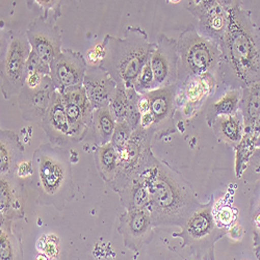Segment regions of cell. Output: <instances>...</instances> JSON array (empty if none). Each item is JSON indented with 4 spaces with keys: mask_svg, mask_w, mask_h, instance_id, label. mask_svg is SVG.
I'll return each mask as SVG.
<instances>
[{
    "mask_svg": "<svg viewBox=\"0 0 260 260\" xmlns=\"http://www.w3.org/2000/svg\"><path fill=\"white\" fill-rule=\"evenodd\" d=\"M221 48L218 76L229 90L260 81V29L241 2H230L229 21Z\"/></svg>",
    "mask_w": 260,
    "mask_h": 260,
    "instance_id": "6da1fadb",
    "label": "cell"
},
{
    "mask_svg": "<svg viewBox=\"0 0 260 260\" xmlns=\"http://www.w3.org/2000/svg\"><path fill=\"white\" fill-rule=\"evenodd\" d=\"M138 176L148 189L147 209L154 227L181 228L203 205L179 173L156 158L153 153Z\"/></svg>",
    "mask_w": 260,
    "mask_h": 260,
    "instance_id": "7a4b0ae2",
    "label": "cell"
},
{
    "mask_svg": "<svg viewBox=\"0 0 260 260\" xmlns=\"http://www.w3.org/2000/svg\"><path fill=\"white\" fill-rule=\"evenodd\" d=\"M30 187L37 202L62 211L75 197L70 153L64 147L41 145L32 155Z\"/></svg>",
    "mask_w": 260,
    "mask_h": 260,
    "instance_id": "3957f363",
    "label": "cell"
},
{
    "mask_svg": "<svg viewBox=\"0 0 260 260\" xmlns=\"http://www.w3.org/2000/svg\"><path fill=\"white\" fill-rule=\"evenodd\" d=\"M102 46L104 53L98 66L110 74L117 84L126 88H134L139 73L155 48L147 32L139 26H128L122 38L107 35Z\"/></svg>",
    "mask_w": 260,
    "mask_h": 260,
    "instance_id": "277c9868",
    "label": "cell"
},
{
    "mask_svg": "<svg viewBox=\"0 0 260 260\" xmlns=\"http://www.w3.org/2000/svg\"><path fill=\"white\" fill-rule=\"evenodd\" d=\"M177 57V83L192 76L205 74L216 76L221 60V48L218 43L204 37L194 24H190L179 36Z\"/></svg>",
    "mask_w": 260,
    "mask_h": 260,
    "instance_id": "5b68a950",
    "label": "cell"
},
{
    "mask_svg": "<svg viewBox=\"0 0 260 260\" xmlns=\"http://www.w3.org/2000/svg\"><path fill=\"white\" fill-rule=\"evenodd\" d=\"M31 46L24 32L10 30L2 36V93L5 99L20 94L25 82V74Z\"/></svg>",
    "mask_w": 260,
    "mask_h": 260,
    "instance_id": "8992f818",
    "label": "cell"
},
{
    "mask_svg": "<svg viewBox=\"0 0 260 260\" xmlns=\"http://www.w3.org/2000/svg\"><path fill=\"white\" fill-rule=\"evenodd\" d=\"M211 209V202L203 204L181 227V231L174 234L199 260H214V245L228 232L216 226Z\"/></svg>",
    "mask_w": 260,
    "mask_h": 260,
    "instance_id": "52a82bcc",
    "label": "cell"
},
{
    "mask_svg": "<svg viewBox=\"0 0 260 260\" xmlns=\"http://www.w3.org/2000/svg\"><path fill=\"white\" fill-rule=\"evenodd\" d=\"M154 136L151 129L138 127L134 130L125 149L118 154V174L111 185L116 192H120L144 170L152 154L151 142Z\"/></svg>",
    "mask_w": 260,
    "mask_h": 260,
    "instance_id": "ba28073f",
    "label": "cell"
},
{
    "mask_svg": "<svg viewBox=\"0 0 260 260\" xmlns=\"http://www.w3.org/2000/svg\"><path fill=\"white\" fill-rule=\"evenodd\" d=\"M230 2L218 0H203L189 2L188 12L197 19L194 24L198 31L204 37L218 43L219 46L224 40L229 21Z\"/></svg>",
    "mask_w": 260,
    "mask_h": 260,
    "instance_id": "9c48e42d",
    "label": "cell"
},
{
    "mask_svg": "<svg viewBox=\"0 0 260 260\" xmlns=\"http://www.w3.org/2000/svg\"><path fill=\"white\" fill-rule=\"evenodd\" d=\"M71 126L73 143L81 142L92 125L94 108L82 86L59 92Z\"/></svg>",
    "mask_w": 260,
    "mask_h": 260,
    "instance_id": "30bf717a",
    "label": "cell"
},
{
    "mask_svg": "<svg viewBox=\"0 0 260 260\" xmlns=\"http://www.w3.org/2000/svg\"><path fill=\"white\" fill-rule=\"evenodd\" d=\"M150 64L155 80V90L177 83L178 57L177 41L159 34Z\"/></svg>",
    "mask_w": 260,
    "mask_h": 260,
    "instance_id": "8fae6325",
    "label": "cell"
},
{
    "mask_svg": "<svg viewBox=\"0 0 260 260\" xmlns=\"http://www.w3.org/2000/svg\"><path fill=\"white\" fill-rule=\"evenodd\" d=\"M177 83L146 93L150 101V113L153 117L151 130L160 138L175 133L174 115L177 111Z\"/></svg>",
    "mask_w": 260,
    "mask_h": 260,
    "instance_id": "7c38bea8",
    "label": "cell"
},
{
    "mask_svg": "<svg viewBox=\"0 0 260 260\" xmlns=\"http://www.w3.org/2000/svg\"><path fill=\"white\" fill-rule=\"evenodd\" d=\"M153 222L148 209L126 210L120 216L118 232L123 237L124 247L139 252L153 240Z\"/></svg>",
    "mask_w": 260,
    "mask_h": 260,
    "instance_id": "4fadbf2b",
    "label": "cell"
},
{
    "mask_svg": "<svg viewBox=\"0 0 260 260\" xmlns=\"http://www.w3.org/2000/svg\"><path fill=\"white\" fill-rule=\"evenodd\" d=\"M88 63L78 51L62 49L50 63V76L58 92L82 86Z\"/></svg>",
    "mask_w": 260,
    "mask_h": 260,
    "instance_id": "5bb4252c",
    "label": "cell"
},
{
    "mask_svg": "<svg viewBox=\"0 0 260 260\" xmlns=\"http://www.w3.org/2000/svg\"><path fill=\"white\" fill-rule=\"evenodd\" d=\"M26 36L31 50L45 63L49 64L61 52V32L53 21L42 16L28 25Z\"/></svg>",
    "mask_w": 260,
    "mask_h": 260,
    "instance_id": "9a60e30c",
    "label": "cell"
},
{
    "mask_svg": "<svg viewBox=\"0 0 260 260\" xmlns=\"http://www.w3.org/2000/svg\"><path fill=\"white\" fill-rule=\"evenodd\" d=\"M56 91L50 75L46 76L37 88L23 85L18 97L22 118L41 127Z\"/></svg>",
    "mask_w": 260,
    "mask_h": 260,
    "instance_id": "2e32d148",
    "label": "cell"
},
{
    "mask_svg": "<svg viewBox=\"0 0 260 260\" xmlns=\"http://www.w3.org/2000/svg\"><path fill=\"white\" fill-rule=\"evenodd\" d=\"M215 77L212 74H205L192 76L181 83H177V108H180L186 118L196 115L213 93L216 85Z\"/></svg>",
    "mask_w": 260,
    "mask_h": 260,
    "instance_id": "e0dca14e",
    "label": "cell"
},
{
    "mask_svg": "<svg viewBox=\"0 0 260 260\" xmlns=\"http://www.w3.org/2000/svg\"><path fill=\"white\" fill-rule=\"evenodd\" d=\"M82 85L94 111L110 106L117 89L116 81L98 64L88 66Z\"/></svg>",
    "mask_w": 260,
    "mask_h": 260,
    "instance_id": "ac0fdd59",
    "label": "cell"
},
{
    "mask_svg": "<svg viewBox=\"0 0 260 260\" xmlns=\"http://www.w3.org/2000/svg\"><path fill=\"white\" fill-rule=\"evenodd\" d=\"M41 128L44 130L49 143L54 146L64 147L73 144L71 126L64 111L61 94L58 91L55 92L53 100L43 119Z\"/></svg>",
    "mask_w": 260,
    "mask_h": 260,
    "instance_id": "d6986e66",
    "label": "cell"
},
{
    "mask_svg": "<svg viewBox=\"0 0 260 260\" xmlns=\"http://www.w3.org/2000/svg\"><path fill=\"white\" fill-rule=\"evenodd\" d=\"M24 191L16 175L0 176V220L24 219Z\"/></svg>",
    "mask_w": 260,
    "mask_h": 260,
    "instance_id": "ffe728a7",
    "label": "cell"
},
{
    "mask_svg": "<svg viewBox=\"0 0 260 260\" xmlns=\"http://www.w3.org/2000/svg\"><path fill=\"white\" fill-rule=\"evenodd\" d=\"M138 100L139 94L134 88L117 84L116 93L108 106L117 123L126 122L134 130L140 127L141 115L138 108Z\"/></svg>",
    "mask_w": 260,
    "mask_h": 260,
    "instance_id": "44dd1931",
    "label": "cell"
},
{
    "mask_svg": "<svg viewBox=\"0 0 260 260\" xmlns=\"http://www.w3.org/2000/svg\"><path fill=\"white\" fill-rule=\"evenodd\" d=\"M24 147L19 136L12 130L0 132V176L16 175L18 166L23 161Z\"/></svg>",
    "mask_w": 260,
    "mask_h": 260,
    "instance_id": "7402d4cb",
    "label": "cell"
},
{
    "mask_svg": "<svg viewBox=\"0 0 260 260\" xmlns=\"http://www.w3.org/2000/svg\"><path fill=\"white\" fill-rule=\"evenodd\" d=\"M22 229L13 221L0 220V260H23Z\"/></svg>",
    "mask_w": 260,
    "mask_h": 260,
    "instance_id": "603a6c76",
    "label": "cell"
},
{
    "mask_svg": "<svg viewBox=\"0 0 260 260\" xmlns=\"http://www.w3.org/2000/svg\"><path fill=\"white\" fill-rule=\"evenodd\" d=\"M210 127L221 142L234 148L242 143L245 137V122L241 111L232 116L218 117Z\"/></svg>",
    "mask_w": 260,
    "mask_h": 260,
    "instance_id": "cb8c5ba5",
    "label": "cell"
},
{
    "mask_svg": "<svg viewBox=\"0 0 260 260\" xmlns=\"http://www.w3.org/2000/svg\"><path fill=\"white\" fill-rule=\"evenodd\" d=\"M240 111L245 122V135H253L254 126L260 115V81L242 91Z\"/></svg>",
    "mask_w": 260,
    "mask_h": 260,
    "instance_id": "d4e9b609",
    "label": "cell"
},
{
    "mask_svg": "<svg viewBox=\"0 0 260 260\" xmlns=\"http://www.w3.org/2000/svg\"><path fill=\"white\" fill-rule=\"evenodd\" d=\"M96 168L104 182L111 186L118 174V153L110 143L104 146L97 147L94 153Z\"/></svg>",
    "mask_w": 260,
    "mask_h": 260,
    "instance_id": "484cf974",
    "label": "cell"
},
{
    "mask_svg": "<svg viewBox=\"0 0 260 260\" xmlns=\"http://www.w3.org/2000/svg\"><path fill=\"white\" fill-rule=\"evenodd\" d=\"M116 124L117 122L110 107H103L94 111L91 128L97 147L107 145L112 142Z\"/></svg>",
    "mask_w": 260,
    "mask_h": 260,
    "instance_id": "4316f807",
    "label": "cell"
},
{
    "mask_svg": "<svg viewBox=\"0 0 260 260\" xmlns=\"http://www.w3.org/2000/svg\"><path fill=\"white\" fill-rule=\"evenodd\" d=\"M119 193L126 210L147 209L149 204L148 189L140 176L135 177Z\"/></svg>",
    "mask_w": 260,
    "mask_h": 260,
    "instance_id": "83f0119b",
    "label": "cell"
},
{
    "mask_svg": "<svg viewBox=\"0 0 260 260\" xmlns=\"http://www.w3.org/2000/svg\"><path fill=\"white\" fill-rule=\"evenodd\" d=\"M242 91L238 89L229 90L218 101L209 105L206 114V121L209 127L218 117L232 116L240 112Z\"/></svg>",
    "mask_w": 260,
    "mask_h": 260,
    "instance_id": "f1b7e54d",
    "label": "cell"
},
{
    "mask_svg": "<svg viewBox=\"0 0 260 260\" xmlns=\"http://www.w3.org/2000/svg\"><path fill=\"white\" fill-rule=\"evenodd\" d=\"M211 213L214 223L221 229L228 231L236 224L237 209L225 199H221L212 205Z\"/></svg>",
    "mask_w": 260,
    "mask_h": 260,
    "instance_id": "f546056e",
    "label": "cell"
},
{
    "mask_svg": "<svg viewBox=\"0 0 260 260\" xmlns=\"http://www.w3.org/2000/svg\"><path fill=\"white\" fill-rule=\"evenodd\" d=\"M134 89L139 95H144L155 90V80L152 68H151L150 64V60L145 64L144 68L139 73L134 83Z\"/></svg>",
    "mask_w": 260,
    "mask_h": 260,
    "instance_id": "4dcf8cb0",
    "label": "cell"
},
{
    "mask_svg": "<svg viewBox=\"0 0 260 260\" xmlns=\"http://www.w3.org/2000/svg\"><path fill=\"white\" fill-rule=\"evenodd\" d=\"M133 133H134V129L128 125V123L123 122V123L116 124V128H115L111 144L113 145L118 154L125 149L130 138H132Z\"/></svg>",
    "mask_w": 260,
    "mask_h": 260,
    "instance_id": "1f68e13d",
    "label": "cell"
},
{
    "mask_svg": "<svg viewBox=\"0 0 260 260\" xmlns=\"http://www.w3.org/2000/svg\"><path fill=\"white\" fill-rule=\"evenodd\" d=\"M243 177L249 181L260 183V147L255 148L243 173Z\"/></svg>",
    "mask_w": 260,
    "mask_h": 260,
    "instance_id": "d6a6232c",
    "label": "cell"
},
{
    "mask_svg": "<svg viewBox=\"0 0 260 260\" xmlns=\"http://www.w3.org/2000/svg\"><path fill=\"white\" fill-rule=\"evenodd\" d=\"M38 249L47 257H56L58 254V238L54 234L43 235L38 242Z\"/></svg>",
    "mask_w": 260,
    "mask_h": 260,
    "instance_id": "836d02e7",
    "label": "cell"
},
{
    "mask_svg": "<svg viewBox=\"0 0 260 260\" xmlns=\"http://www.w3.org/2000/svg\"><path fill=\"white\" fill-rule=\"evenodd\" d=\"M16 175L18 177H21V178H24V177H31L32 175V161H22L21 162L17 170H16Z\"/></svg>",
    "mask_w": 260,
    "mask_h": 260,
    "instance_id": "e575fe53",
    "label": "cell"
},
{
    "mask_svg": "<svg viewBox=\"0 0 260 260\" xmlns=\"http://www.w3.org/2000/svg\"><path fill=\"white\" fill-rule=\"evenodd\" d=\"M253 222L256 227L260 230V198L258 202L253 205Z\"/></svg>",
    "mask_w": 260,
    "mask_h": 260,
    "instance_id": "d590c367",
    "label": "cell"
},
{
    "mask_svg": "<svg viewBox=\"0 0 260 260\" xmlns=\"http://www.w3.org/2000/svg\"><path fill=\"white\" fill-rule=\"evenodd\" d=\"M36 260H49V259H48V257H47L46 255L40 253V254L37 256V259H36Z\"/></svg>",
    "mask_w": 260,
    "mask_h": 260,
    "instance_id": "8d00e7d4",
    "label": "cell"
},
{
    "mask_svg": "<svg viewBox=\"0 0 260 260\" xmlns=\"http://www.w3.org/2000/svg\"><path fill=\"white\" fill-rule=\"evenodd\" d=\"M255 147L256 148H258V147H260V136L257 138V140H256V144H255Z\"/></svg>",
    "mask_w": 260,
    "mask_h": 260,
    "instance_id": "74e56055",
    "label": "cell"
},
{
    "mask_svg": "<svg viewBox=\"0 0 260 260\" xmlns=\"http://www.w3.org/2000/svg\"><path fill=\"white\" fill-rule=\"evenodd\" d=\"M257 257H258V259L260 260V254H258V255H257Z\"/></svg>",
    "mask_w": 260,
    "mask_h": 260,
    "instance_id": "f35d334b",
    "label": "cell"
}]
</instances>
